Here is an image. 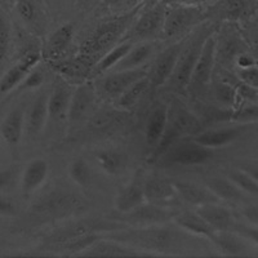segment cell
<instances>
[{
	"instance_id": "obj_50",
	"label": "cell",
	"mask_w": 258,
	"mask_h": 258,
	"mask_svg": "<svg viewBox=\"0 0 258 258\" xmlns=\"http://www.w3.org/2000/svg\"><path fill=\"white\" fill-rule=\"evenodd\" d=\"M160 0H141V4L144 6V8H150V7H154L155 4H158Z\"/></svg>"
},
{
	"instance_id": "obj_36",
	"label": "cell",
	"mask_w": 258,
	"mask_h": 258,
	"mask_svg": "<svg viewBox=\"0 0 258 258\" xmlns=\"http://www.w3.org/2000/svg\"><path fill=\"white\" fill-rule=\"evenodd\" d=\"M48 174V164L44 160H35L27 168L24 178V186L27 191L35 190L44 182Z\"/></svg>"
},
{
	"instance_id": "obj_45",
	"label": "cell",
	"mask_w": 258,
	"mask_h": 258,
	"mask_svg": "<svg viewBox=\"0 0 258 258\" xmlns=\"http://www.w3.org/2000/svg\"><path fill=\"white\" fill-rule=\"evenodd\" d=\"M241 214L245 220L252 222L253 225L258 226V206H248L241 211Z\"/></svg>"
},
{
	"instance_id": "obj_17",
	"label": "cell",
	"mask_w": 258,
	"mask_h": 258,
	"mask_svg": "<svg viewBox=\"0 0 258 258\" xmlns=\"http://www.w3.org/2000/svg\"><path fill=\"white\" fill-rule=\"evenodd\" d=\"M146 202L145 198V178L141 170L132 178L131 183L126 185L115 199V208L117 212H128Z\"/></svg>"
},
{
	"instance_id": "obj_3",
	"label": "cell",
	"mask_w": 258,
	"mask_h": 258,
	"mask_svg": "<svg viewBox=\"0 0 258 258\" xmlns=\"http://www.w3.org/2000/svg\"><path fill=\"white\" fill-rule=\"evenodd\" d=\"M216 27L212 25L211 20H206L200 25H198L190 34H187L185 44L182 47L181 54L177 61L176 69H174L172 77L169 78L165 85L170 91L179 94H185L187 92L188 84H190L191 74L194 68L199 59L202 53L203 45L206 43L209 35L216 32Z\"/></svg>"
},
{
	"instance_id": "obj_25",
	"label": "cell",
	"mask_w": 258,
	"mask_h": 258,
	"mask_svg": "<svg viewBox=\"0 0 258 258\" xmlns=\"http://www.w3.org/2000/svg\"><path fill=\"white\" fill-rule=\"evenodd\" d=\"M174 223H176L177 227L182 229L183 231L191 232V234L200 235V236H204L208 240H211L213 243V240L216 239V234L217 231H214L211 226L208 225L204 218H202L197 212H178L176 217H174Z\"/></svg>"
},
{
	"instance_id": "obj_11",
	"label": "cell",
	"mask_w": 258,
	"mask_h": 258,
	"mask_svg": "<svg viewBox=\"0 0 258 258\" xmlns=\"http://www.w3.org/2000/svg\"><path fill=\"white\" fill-rule=\"evenodd\" d=\"M216 36H217L216 32L208 36L203 45L199 59L191 74L187 91H190L194 96L206 94L212 83V75H213L214 64L217 58V38Z\"/></svg>"
},
{
	"instance_id": "obj_33",
	"label": "cell",
	"mask_w": 258,
	"mask_h": 258,
	"mask_svg": "<svg viewBox=\"0 0 258 258\" xmlns=\"http://www.w3.org/2000/svg\"><path fill=\"white\" fill-rule=\"evenodd\" d=\"M97 163L101 169L109 176H117L121 173L124 165H125V156L121 151L115 149L101 150L96 155Z\"/></svg>"
},
{
	"instance_id": "obj_39",
	"label": "cell",
	"mask_w": 258,
	"mask_h": 258,
	"mask_svg": "<svg viewBox=\"0 0 258 258\" xmlns=\"http://www.w3.org/2000/svg\"><path fill=\"white\" fill-rule=\"evenodd\" d=\"M229 178L244 192L258 198V182L245 170H231L227 173Z\"/></svg>"
},
{
	"instance_id": "obj_10",
	"label": "cell",
	"mask_w": 258,
	"mask_h": 258,
	"mask_svg": "<svg viewBox=\"0 0 258 258\" xmlns=\"http://www.w3.org/2000/svg\"><path fill=\"white\" fill-rule=\"evenodd\" d=\"M126 227L128 226L125 223L109 220V218L107 220H94V218L80 220L58 227L50 236H48V241L49 244L62 243V241L80 238L84 235L107 234L116 230H124Z\"/></svg>"
},
{
	"instance_id": "obj_5",
	"label": "cell",
	"mask_w": 258,
	"mask_h": 258,
	"mask_svg": "<svg viewBox=\"0 0 258 258\" xmlns=\"http://www.w3.org/2000/svg\"><path fill=\"white\" fill-rule=\"evenodd\" d=\"M206 20V7L168 4L163 36L165 39L183 38Z\"/></svg>"
},
{
	"instance_id": "obj_41",
	"label": "cell",
	"mask_w": 258,
	"mask_h": 258,
	"mask_svg": "<svg viewBox=\"0 0 258 258\" xmlns=\"http://www.w3.org/2000/svg\"><path fill=\"white\" fill-rule=\"evenodd\" d=\"M236 77L243 84L248 85L250 88L258 91V66H248V68H238L236 69Z\"/></svg>"
},
{
	"instance_id": "obj_35",
	"label": "cell",
	"mask_w": 258,
	"mask_h": 258,
	"mask_svg": "<svg viewBox=\"0 0 258 258\" xmlns=\"http://www.w3.org/2000/svg\"><path fill=\"white\" fill-rule=\"evenodd\" d=\"M213 96L225 109L238 107V92L236 87L226 80H218L213 84Z\"/></svg>"
},
{
	"instance_id": "obj_13",
	"label": "cell",
	"mask_w": 258,
	"mask_h": 258,
	"mask_svg": "<svg viewBox=\"0 0 258 258\" xmlns=\"http://www.w3.org/2000/svg\"><path fill=\"white\" fill-rule=\"evenodd\" d=\"M147 75V69H132V70L114 71L110 75L101 78L96 83V91L98 96L105 97L106 100H117L126 89Z\"/></svg>"
},
{
	"instance_id": "obj_47",
	"label": "cell",
	"mask_w": 258,
	"mask_h": 258,
	"mask_svg": "<svg viewBox=\"0 0 258 258\" xmlns=\"http://www.w3.org/2000/svg\"><path fill=\"white\" fill-rule=\"evenodd\" d=\"M214 0H169L167 4H181V6L190 7H207Z\"/></svg>"
},
{
	"instance_id": "obj_49",
	"label": "cell",
	"mask_w": 258,
	"mask_h": 258,
	"mask_svg": "<svg viewBox=\"0 0 258 258\" xmlns=\"http://www.w3.org/2000/svg\"><path fill=\"white\" fill-rule=\"evenodd\" d=\"M245 172H248V173L250 174V176L253 177V178L255 179V181L258 182V168H253V167H245L243 168Z\"/></svg>"
},
{
	"instance_id": "obj_18",
	"label": "cell",
	"mask_w": 258,
	"mask_h": 258,
	"mask_svg": "<svg viewBox=\"0 0 258 258\" xmlns=\"http://www.w3.org/2000/svg\"><path fill=\"white\" fill-rule=\"evenodd\" d=\"M197 213L200 217L204 218L212 229L217 232L232 231L236 223L234 214L227 208L220 206L218 203H207V204L199 206Z\"/></svg>"
},
{
	"instance_id": "obj_26",
	"label": "cell",
	"mask_w": 258,
	"mask_h": 258,
	"mask_svg": "<svg viewBox=\"0 0 258 258\" xmlns=\"http://www.w3.org/2000/svg\"><path fill=\"white\" fill-rule=\"evenodd\" d=\"M176 187L173 182L168 181L160 176L147 177L145 179V198L147 202L159 204L160 202H168L176 197Z\"/></svg>"
},
{
	"instance_id": "obj_30",
	"label": "cell",
	"mask_w": 258,
	"mask_h": 258,
	"mask_svg": "<svg viewBox=\"0 0 258 258\" xmlns=\"http://www.w3.org/2000/svg\"><path fill=\"white\" fill-rule=\"evenodd\" d=\"M103 236V234H89L84 235V236H80L77 239H71V240L62 241V243H56L50 244L49 250H52L53 253H57V254L62 255H79L80 253L84 252L88 246H91L92 244L96 243L98 239H101Z\"/></svg>"
},
{
	"instance_id": "obj_12",
	"label": "cell",
	"mask_w": 258,
	"mask_h": 258,
	"mask_svg": "<svg viewBox=\"0 0 258 258\" xmlns=\"http://www.w3.org/2000/svg\"><path fill=\"white\" fill-rule=\"evenodd\" d=\"M186 36H183V38H181V40L176 41V43L170 44L169 47L161 50L155 57L150 69L147 70V78L150 79V84H151L153 89L165 85V83L172 77V74L176 69L179 54H181L182 47L185 44Z\"/></svg>"
},
{
	"instance_id": "obj_43",
	"label": "cell",
	"mask_w": 258,
	"mask_h": 258,
	"mask_svg": "<svg viewBox=\"0 0 258 258\" xmlns=\"http://www.w3.org/2000/svg\"><path fill=\"white\" fill-rule=\"evenodd\" d=\"M21 115L16 114L13 115L6 124V128H4V135L8 138L9 141H17L18 136L21 132Z\"/></svg>"
},
{
	"instance_id": "obj_27",
	"label": "cell",
	"mask_w": 258,
	"mask_h": 258,
	"mask_svg": "<svg viewBox=\"0 0 258 258\" xmlns=\"http://www.w3.org/2000/svg\"><path fill=\"white\" fill-rule=\"evenodd\" d=\"M239 135H240L239 128L209 129V131H202L197 136H194L192 140L208 149H218L234 142Z\"/></svg>"
},
{
	"instance_id": "obj_37",
	"label": "cell",
	"mask_w": 258,
	"mask_h": 258,
	"mask_svg": "<svg viewBox=\"0 0 258 258\" xmlns=\"http://www.w3.org/2000/svg\"><path fill=\"white\" fill-rule=\"evenodd\" d=\"M69 174L74 183H77L80 187H88L92 181V170L89 164L84 159L78 158L71 161L69 168Z\"/></svg>"
},
{
	"instance_id": "obj_6",
	"label": "cell",
	"mask_w": 258,
	"mask_h": 258,
	"mask_svg": "<svg viewBox=\"0 0 258 258\" xmlns=\"http://www.w3.org/2000/svg\"><path fill=\"white\" fill-rule=\"evenodd\" d=\"M167 7L168 4L164 0H160L158 4L150 8L142 7L141 12L138 13L137 18L128 30L123 40L128 39L133 43H138V41L154 40L160 35L163 36Z\"/></svg>"
},
{
	"instance_id": "obj_28",
	"label": "cell",
	"mask_w": 258,
	"mask_h": 258,
	"mask_svg": "<svg viewBox=\"0 0 258 258\" xmlns=\"http://www.w3.org/2000/svg\"><path fill=\"white\" fill-rule=\"evenodd\" d=\"M133 45H135V43L132 40H128V39L117 43L116 45H114L109 52L106 53L100 61L94 64L93 69H92V74L93 75H101V74L111 71L123 59V57L131 50Z\"/></svg>"
},
{
	"instance_id": "obj_48",
	"label": "cell",
	"mask_w": 258,
	"mask_h": 258,
	"mask_svg": "<svg viewBox=\"0 0 258 258\" xmlns=\"http://www.w3.org/2000/svg\"><path fill=\"white\" fill-rule=\"evenodd\" d=\"M236 64H238V68H248V66H253V64H255V61L254 58H252L250 56L240 54V56L236 58Z\"/></svg>"
},
{
	"instance_id": "obj_15",
	"label": "cell",
	"mask_w": 258,
	"mask_h": 258,
	"mask_svg": "<svg viewBox=\"0 0 258 258\" xmlns=\"http://www.w3.org/2000/svg\"><path fill=\"white\" fill-rule=\"evenodd\" d=\"M140 250L119 243L112 239L105 238L101 239L88 246L84 252L79 254V257H91V258H123V257H138Z\"/></svg>"
},
{
	"instance_id": "obj_1",
	"label": "cell",
	"mask_w": 258,
	"mask_h": 258,
	"mask_svg": "<svg viewBox=\"0 0 258 258\" xmlns=\"http://www.w3.org/2000/svg\"><path fill=\"white\" fill-rule=\"evenodd\" d=\"M144 6L137 7L132 12L116 17H106L82 43L75 61L85 70H92L114 45L120 43Z\"/></svg>"
},
{
	"instance_id": "obj_7",
	"label": "cell",
	"mask_w": 258,
	"mask_h": 258,
	"mask_svg": "<svg viewBox=\"0 0 258 258\" xmlns=\"http://www.w3.org/2000/svg\"><path fill=\"white\" fill-rule=\"evenodd\" d=\"M213 149H208L198 142L174 141L158 155L159 165H200L213 158Z\"/></svg>"
},
{
	"instance_id": "obj_19",
	"label": "cell",
	"mask_w": 258,
	"mask_h": 258,
	"mask_svg": "<svg viewBox=\"0 0 258 258\" xmlns=\"http://www.w3.org/2000/svg\"><path fill=\"white\" fill-rule=\"evenodd\" d=\"M128 117L129 115L126 114L125 110H120L117 107L116 110H101L91 117L89 131L94 135H110L124 126Z\"/></svg>"
},
{
	"instance_id": "obj_4",
	"label": "cell",
	"mask_w": 258,
	"mask_h": 258,
	"mask_svg": "<svg viewBox=\"0 0 258 258\" xmlns=\"http://www.w3.org/2000/svg\"><path fill=\"white\" fill-rule=\"evenodd\" d=\"M203 131V123L197 115L188 110L177 98L168 105V121L164 137L156 149V155L163 153L172 142L183 140L185 137H194Z\"/></svg>"
},
{
	"instance_id": "obj_34",
	"label": "cell",
	"mask_w": 258,
	"mask_h": 258,
	"mask_svg": "<svg viewBox=\"0 0 258 258\" xmlns=\"http://www.w3.org/2000/svg\"><path fill=\"white\" fill-rule=\"evenodd\" d=\"M213 244L226 255H240L245 252V246L239 239V235L232 231L217 232Z\"/></svg>"
},
{
	"instance_id": "obj_8",
	"label": "cell",
	"mask_w": 258,
	"mask_h": 258,
	"mask_svg": "<svg viewBox=\"0 0 258 258\" xmlns=\"http://www.w3.org/2000/svg\"><path fill=\"white\" fill-rule=\"evenodd\" d=\"M178 212L170 208H164L155 203L141 204L128 212H114L109 216V220L125 223L135 227H149L155 225H165L173 221Z\"/></svg>"
},
{
	"instance_id": "obj_38",
	"label": "cell",
	"mask_w": 258,
	"mask_h": 258,
	"mask_svg": "<svg viewBox=\"0 0 258 258\" xmlns=\"http://www.w3.org/2000/svg\"><path fill=\"white\" fill-rule=\"evenodd\" d=\"M48 117V98L45 94L39 97V100L36 101L34 107L31 110L29 119V125L30 131L38 133L43 125H44L45 120Z\"/></svg>"
},
{
	"instance_id": "obj_9",
	"label": "cell",
	"mask_w": 258,
	"mask_h": 258,
	"mask_svg": "<svg viewBox=\"0 0 258 258\" xmlns=\"http://www.w3.org/2000/svg\"><path fill=\"white\" fill-rule=\"evenodd\" d=\"M88 209V203L82 195L68 190H54L48 194L39 204V211L49 217L62 220L83 213Z\"/></svg>"
},
{
	"instance_id": "obj_46",
	"label": "cell",
	"mask_w": 258,
	"mask_h": 258,
	"mask_svg": "<svg viewBox=\"0 0 258 258\" xmlns=\"http://www.w3.org/2000/svg\"><path fill=\"white\" fill-rule=\"evenodd\" d=\"M101 0H75V6L82 12H93Z\"/></svg>"
},
{
	"instance_id": "obj_21",
	"label": "cell",
	"mask_w": 258,
	"mask_h": 258,
	"mask_svg": "<svg viewBox=\"0 0 258 258\" xmlns=\"http://www.w3.org/2000/svg\"><path fill=\"white\" fill-rule=\"evenodd\" d=\"M248 0H214L206 7L207 20L236 21L248 11Z\"/></svg>"
},
{
	"instance_id": "obj_16",
	"label": "cell",
	"mask_w": 258,
	"mask_h": 258,
	"mask_svg": "<svg viewBox=\"0 0 258 258\" xmlns=\"http://www.w3.org/2000/svg\"><path fill=\"white\" fill-rule=\"evenodd\" d=\"M168 121V105L164 102H156L151 107L145 126V140L150 149H156L164 137Z\"/></svg>"
},
{
	"instance_id": "obj_29",
	"label": "cell",
	"mask_w": 258,
	"mask_h": 258,
	"mask_svg": "<svg viewBox=\"0 0 258 258\" xmlns=\"http://www.w3.org/2000/svg\"><path fill=\"white\" fill-rule=\"evenodd\" d=\"M206 186L220 200L240 202V200L244 199L243 190H240L230 178H225V177H211V178L206 179Z\"/></svg>"
},
{
	"instance_id": "obj_42",
	"label": "cell",
	"mask_w": 258,
	"mask_h": 258,
	"mask_svg": "<svg viewBox=\"0 0 258 258\" xmlns=\"http://www.w3.org/2000/svg\"><path fill=\"white\" fill-rule=\"evenodd\" d=\"M232 232L238 234L240 238L258 245V226H249L236 222L234 226V229H232Z\"/></svg>"
},
{
	"instance_id": "obj_31",
	"label": "cell",
	"mask_w": 258,
	"mask_h": 258,
	"mask_svg": "<svg viewBox=\"0 0 258 258\" xmlns=\"http://www.w3.org/2000/svg\"><path fill=\"white\" fill-rule=\"evenodd\" d=\"M151 88V84H150V79L146 77H144L142 79L137 80L136 83H133L123 94H121L117 100L114 101L115 107L120 110H132L136 105H137L140 101H141L142 97L146 94V92Z\"/></svg>"
},
{
	"instance_id": "obj_24",
	"label": "cell",
	"mask_w": 258,
	"mask_h": 258,
	"mask_svg": "<svg viewBox=\"0 0 258 258\" xmlns=\"http://www.w3.org/2000/svg\"><path fill=\"white\" fill-rule=\"evenodd\" d=\"M177 194L182 200L191 206H203L207 203H218V199L208 187H202L199 185L187 181H173Z\"/></svg>"
},
{
	"instance_id": "obj_20",
	"label": "cell",
	"mask_w": 258,
	"mask_h": 258,
	"mask_svg": "<svg viewBox=\"0 0 258 258\" xmlns=\"http://www.w3.org/2000/svg\"><path fill=\"white\" fill-rule=\"evenodd\" d=\"M74 35H75V25L73 22L61 25L48 39L45 56L52 61H61L70 49Z\"/></svg>"
},
{
	"instance_id": "obj_40",
	"label": "cell",
	"mask_w": 258,
	"mask_h": 258,
	"mask_svg": "<svg viewBox=\"0 0 258 258\" xmlns=\"http://www.w3.org/2000/svg\"><path fill=\"white\" fill-rule=\"evenodd\" d=\"M231 121H238V123L258 121V102L252 105H241L238 109H232Z\"/></svg>"
},
{
	"instance_id": "obj_44",
	"label": "cell",
	"mask_w": 258,
	"mask_h": 258,
	"mask_svg": "<svg viewBox=\"0 0 258 258\" xmlns=\"http://www.w3.org/2000/svg\"><path fill=\"white\" fill-rule=\"evenodd\" d=\"M20 12H21V15L24 16L25 20H27V21L32 20V18L35 17V13H36L35 4L32 3L31 0H24V2L21 3Z\"/></svg>"
},
{
	"instance_id": "obj_23",
	"label": "cell",
	"mask_w": 258,
	"mask_h": 258,
	"mask_svg": "<svg viewBox=\"0 0 258 258\" xmlns=\"http://www.w3.org/2000/svg\"><path fill=\"white\" fill-rule=\"evenodd\" d=\"M74 91L70 85L64 82H59L53 89L52 94L48 98V116L52 120H63L68 119L69 106Z\"/></svg>"
},
{
	"instance_id": "obj_14",
	"label": "cell",
	"mask_w": 258,
	"mask_h": 258,
	"mask_svg": "<svg viewBox=\"0 0 258 258\" xmlns=\"http://www.w3.org/2000/svg\"><path fill=\"white\" fill-rule=\"evenodd\" d=\"M96 87L91 84V83H85V84L79 85L74 91L68 112L69 125L71 128L84 121L87 117L91 116V114L94 110V105H96Z\"/></svg>"
},
{
	"instance_id": "obj_51",
	"label": "cell",
	"mask_w": 258,
	"mask_h": 258,
	"mask_svg": "<svg viewBox=\"0 0 258 258\" xmlns=\"http://www.w3.org/2000/svg\"><path fill=\"white\" fill-rule=\"evenodd\" d=\"M54 3H56L57 11H61V9L63 8L64 6H66V3H68V0H54Z\"/></svg>"
},
{
	"instance_id": "obj_2",
	"label": "cell",
	"mask_w": 258,
	"mask_h": 258,
	"mask_svg": "<svg viewBox=\"0 0 258 258\" xmlns=\"http://www.w3.org/2000/svg\"><path fill=\"white\" fill-rule=\"evenodd\" d=\"M181 231L165 225H155L149 227H137V229L116 230L105 234V238L112 239L136 249L146 250L151 253H169L174 252L177 246L182 243Z\"/></svg>"
},
{
	"instance_id": "obj_52",
	"label": "cell",
	"mask_w": 258,
	"mask_h": 258,
	"mask_svg": "<svg viewBox=\"0 0 258 258\" xmlns=\"http://www.w3.org/2000/svg\"><path fill=\"white\" fill-rule=\"evenodd\" d=\"M164 2H165V3H168V2H169V0H164Z\"/></svg>"
},
{
	"instance_id": "obj_22",
	"label": "cell",
	"mask_w": 258,
	"mask_h": 258,
	"mask_svg": "<svg viewBox=\"0 0 258 258\" xmlns=\"http://www.w3.org/2000/svg\"><path fill=\"white\" fill-rule=\"evenodd\" d=\"M156 43L154 40H145L135 43L131 50L126 53L119 63L111 71L132 70V69L144 68V64L150 59L155 52Z\"/></svg>"
},
{
	"instance_id": "obj_32",
	"label": "cell",
	"mask_w": 258,
	"mask_h": 258,
	"mask_svg": "<svg viewBox=\"0 0 258 258\" xmlns=\"http://www.w3.org/2000/svg\"><path fill=\"white\" fill-rule=\"evenodd\" d=\"M140 6H142L141 0H101L93 12L101 18L116 17L132 12Z\"/></svg>"
}]
</instances>
